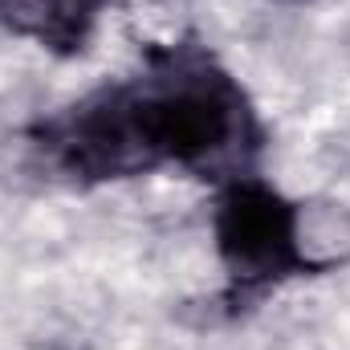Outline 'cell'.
<instances>
[{"instance_id":"obj_1","label":"cell","mask_w":350,"mask_h":350,"mask_svg":"<svg viewBox=\"0 0 350 350\" xmlns=\"http://www.w3.org/2000/svg\"><path fill=\"white\" fill-rule=\"evenodd\" d=\"M29 143L74 187L167 167L232 183L257 167L265 122L241 78L200 37H179L147 45L135 70L41 118Z\"/></svg>"},{"instance_id":"obj_2","label":"cell","mask_w":350,"mask_h":350,"mask_svg":"<svg viewBox=\"0 0 350 350\" xmlns=\"http://www.w3.org/2000/svg\"><path fill=\"white\" fill-rule=\"evenodd\" d=\"M212 241L224 265V301L249 306L289 277L322 273L301 245V208L257 175L224 183L212 212Z\"/></svg>"},{"instance_id":"obj_3","label":"cell","mask_w":350,"mask_h":350,"mask_svg":"<svg viewBox=\"0 0 350 350\" xmlns=\"http://www.w3.org/2000/svg\"><path fill=\"white\" fill-rule=\"evenodd\" d=\"M106 0H0V29L53 57H78L94 41Z\"/></svg>"},{"instance_id":"obj_4","label":"cell","mask_w":350,"mask_h":350,"mask_svg":"<svg viewBox=\"0 0 350 350\" xmlns=\"http://www.w3.org/2000/svg\"><path fill=\"white\" fill-rule=\"evenodd\" d=\"M277 4H306V0H277Z\"/></svg>"}]
</instances>
